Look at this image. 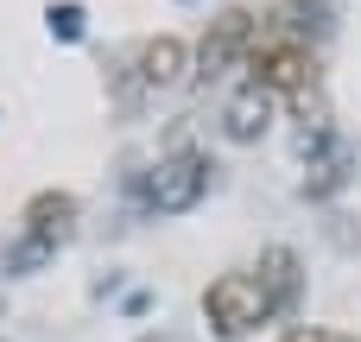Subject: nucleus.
Instances as JSON below:
<instances>
[{
  "label": "nucleus",
  "instance_id": "f257e3e1",
  "mask_svg": "<svg viewBox=\"0 0 361 342\" xmlns=\"http://www.w3.org/2000/svg\"><path fill=\"white\" fill-rule=\"evenodd\" d=\"M273 311H279V298H273V286L260 273H222L203 292V317H209L216 336H247V330L273 324Z\"/></svg>",
  "mask_w": 361,
  "mask_h": 342
},
{
  "label": "nucleus",
  "instance_id": "f03ea898",
  "mask_svg": "<svg viewBox=\"0 0 361 342\" xmlns=\"http://www.w3.org/2000/svg\"><path fill=\"white\" fill-rule=\"evenodd\" d=\"M25 235H19V248L6 254V273H32V267H44L63 241H70V222H76V197L70 190H44V197H32L25 203Z\"/></svg>",
  "mask_w": 361,
  "mask_h": 342
},
{
  "label": "nucleus",
  "instance_id": "7ed1b4c3",
  "mask_svg": "<svg viewBox=\"0 0 361 342\" xmlns=\"http://www.w3.org/2000/svg\"><path fill=\"white\" fill-rule=\"evenodd\" d=\"M247 70H254V83L267 89V95H311L317 89V51L305 44V38H260L254 44V57H247Z\"/></svg>",
  "mask_w": 361,
  "mask_h": 342
},
{
  "label": "nucleus",
  "instance_id": "20e7f679",
  "mask_svg": "<svg viewBox=\"0 0 361 342\" xmlns=\"http://www.w3.org/2000/svg\"><path fill=\"white\" fill-rule=\"evenodd\" d=\"M203 190H209V159H203V152H171V159H159V171L146 178V203H152L159 216L197 209Z\"/></svg>",
  "mask_w": 361,
  "mask_h": 342
},
{
  "label": "nucleus",
  "instance_id": "39448f33",
  "mask_svg": "<svg viewBox=\"0 0 361 342\" xmlns=\"http://www.w3.org/2000/svg\"><path fill=\"white\" fill-rule=\"evenodd\" d=\"M254 44H260V19H254L247 6H228V13L203 32V44H197V70H203V76H228L235 63L254 57Z\"/></svg>",
  "mask_w": 361,
  "mask_h": 342
},
{
  "label": "nucleus",
  "instance_id": "423d86ee",
  "mask_svg": "<svg viewBox=\"0 0 361 342\" xmlns=\"http://www.w3.org/2000/svg\"><path fill=\"white\" fill-rule=\"evenodd\" d=\"M267 127H273V95H267V89H260V83L247 76V83H241V89H235V95L222 102V133L247 146V140H260Z\"/></svg>",
  "mask_w": 361,
  "mask_h": 342
},
{
  "label": "nucleus",
  "instance_id": "0eeeda50",
  "mask_svg": "<svg viewBox=\"0 0 361 342\" xmlns=\"http://www.w3.org/2000/svg\"><path fill=\"white\" fill-rule=\"evenodd\" d=\"M184 63H190V44L171 38V32H159V38L140 44V83H146V89H171V83L184 76Z\"/></svg>",
  "mask_w": 361,
  "mask_h": 342
},
{
  "label": "nucleus",
  "instance_id": "6e6552de",
  "mask_svg": "<svg viewBox=\"0 0 361 342\" xmlns=\"http://www.w3.org/2000/svg\"><path fill=\"white\" fill-rule=\"evenodd\" d=\"M292 267H298V260H292L286 248H273V254H267V260L254 267V273H260V279L273 286V298H279V305H286V298H292V286H298V273H292Z\"/></svg>",
  "mask_w": 361,
  "mask_h": 342
},
{
  "label": "nucleus",
  "instance_id": "1a4fd4ad",
  "mask_svg": "<svg viewBox=\"0 0 361 342\" xmlns=\"http://www.w3.org/2000/svg\"><path fill=\"white\" fill-rule=\"evenodd\" d=\"M279 342H355V336H343V330H286Z\"/></svg>",
  "mask_w": 361,
  "mask_h": 342
}]
</instances>
